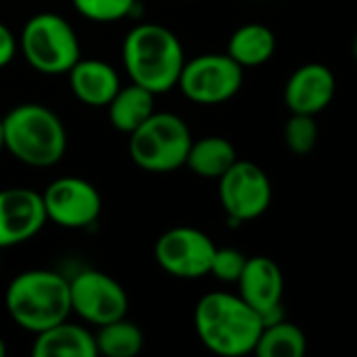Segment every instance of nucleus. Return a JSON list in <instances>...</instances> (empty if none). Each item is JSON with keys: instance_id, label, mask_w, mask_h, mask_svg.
I'll return each mask as SVG.
<instances>
[{"instance_id": "nucleus-8", "label": "nucleus", "mask_w": 357, "mask_h": 357, "mask_svg": "<svg viewBox=\"0 0 357 357\" xmlns=\"http://www.w3.org/2000/svg\"><path fill=\"white\" fill-rule=\"evenodd\" d=\"M219 200L231 223L255 221L271 204V181L267 172L248 160H236L219 178Z\"/></svg>"}, {"instance_id": "nucleus-27", "label": "nucleus", "mask_w": 357, "mask_h": 357, "mask_svg": "<svg viewBox=\"0 0 357 357\" xmlns=\"http://www.w3.org/2000/svg\"><path fill=\"white\" fill-rule=\"evenodd\" d=\"M5 149V132H3V118H0V153Z\"/></svg>"}, {"instance_id": "nucleus-1", "label": "nucleus", "mask_w": 357, "mask_h": 357, "mask_svg": "<svg viewBox=\"0 0 357 357\" xmlns=\"http://www.w3.org/2000/svg\"><path fill=\"white\" fill-rule=\"evenodd\" d=\"M200 342L219 357L250 355L261 330V315L240 296L223 290L204 294L194 311Z\"/></svg>"}, {"instance_id": "nucleus-4", "label": "nucleus", "mask_w": 357, "mask_h": 357, "mask_svg": "<svg viewBox=\"0 0 357 357\" xmlns=\"http://www.w3.org/2000/svg\"><path fill=\"white\" fill-rule=\"evenodd\" d=\"M5 149L26 166H55L68 149L61 118L43 103H22L3 118Z\"/></svg>"}, {"instance_id": "nucleus-14", "label": "nucleus", "mask_w": 357, "mask_h": 357, "mask_svg": "<svg viewBox=\"0 0 357 357\" xmlns=\"http://www.w3.org/2000/svg\"><path fill=\"white\" fill-rule=\"evenodd\" d=\"M336 95V76L326 63H305L296 68L284 86V103L290 114L317 116Z\"/></svg>"}, {"instance_id": "nucleus-9", "label": "nucleus", "mask_w": 357, "mask_h": 357, "mask_svg": "<svg viewBox=\"0 0 357 357\" xmlns=\"http://www.w3.org/2000/svg\"><path fill=\"white\" fill-rule=\"evenodd\" d=\"M217 252V244L198 227H172L164 231L155 246L153 257L158 265L174 278L196 280L211 273L213 257Z\"/></svg>"}, {"instance_id": "nucleus-6", "label": "nucleus", "mask_w": 357, "mask_h": 357, "mask_svg": "<svg viewBox=\"0 0 357 357\" xmlns=\"http://www.w3.org/2000/svg\"><path fill=\"white\" fill-rule=\"evenodd\" d=\"M20 49L30 68L45 76H63L80 59L76 30L57 13L32 15L22 30Z\"/></svg>"}, {"instance_id": "nucleus-28", "label": "nucleus", "mask_w": 357, "mask_h": 357, "mask_svg": "<svg viewBox=\"0 0 357 357\" xmlns=\"http://www.w3.org/2000/svg\"><path fill=\"white\" fill-rule=\"evenodd\" d=\"M0 357H7V342L3 336H0Z\"/></svg>"}, {"instance_id": "nucleus-2", "label": "nucleus", "mask_w": 357, "mask_h": 357, "mask_svg": "<svg viewBox=\"0 0 357 357\" xmlns=\"http://www.w3.org/2000/svg\"><path fill=\"white\" fill-rule=\"evenodd\" d=\"M122 63L132 84L153 95L176 89L185 63V51L178 36L160 24H137L122 43Z\"/></svg>"}, {"instance_id": "nucleus-17", "label": "nucleus", "mask_w": 357, "mask_h": 357, "mask_svg": "<svg viewBox=\"0 0 357 357\" xmlns=\"http://www.w3.org/2000/svg\"><path fill=\"white\" fill-rule=\"evenodd\" d=\"M278 40L265 24H244L227 40V55L242 68H259L275 53Z\"/></svg>"}, {"instance_id": "nucleus-24", "label": "nucleus", "mask_w": 357, "mask_h": 357, "mask_svg": "<svg viewBox=\"0 0 357 357\" xmlns=\"http://www.w3.org/2000/svg\"><path fill=\"white\" fill-rule=\"evenodd\" d=\"M246 255L238 248H219L213 257V265H211V275H215L217 280L225 282V284H236L244 271L246 265Z\"/></svg>"}, {"instance_id": "nucleus-5", "label": "nucleus", "mask_w": 357, "mask_h": 357, "mask_svg": "<svg viewBox=\"0 0 357 357\" xmlns=\"http://www.w3.org/2000/svg\"><path fill=\"white\" fill-rule=\"evenodd\" d=\"M192 141V130L181 116L153 112L128 135V155L141 170L166 174L185 166Z\"/></svg>"}, {"instance_id": "nucleus-12", "label": "nucleus", "mask_w": 357, "mask_h": 357, "mask_svg": "<svg viewBox=\"0 0 357 357\" xmlns=\"http://www.w3.org/2000/svg\"><path fill=\"white\" fill-rule=\"evenodd\" d=\"M238 294L261 315L263 326H271L284 317V273L269 257H248L240 275Z\"/></svg>"}, {"instance_id": "nucleus-25", "label": "nucleus", "mask_w": 357, "mask_h": 357, "mask_svg": "<svg viewBox=\"0 0 357 357\" xmlns=\"http://www.w3.org/2000/svg\"><path fill=\"white\" fill-rule=\"evenodd\" d=\"M17 49H20L17 36L11 32L9 26H5L3 22H0V70L7 68L15 59Z\"/></svg>"}, {"instance_id": "nucleus-11", "label": "nucleus", "mask_w": 357, "mask_h": 357, "mask_svg": "<svg viewBox=\"0 0 357 357\" xmlns=\"http://www.w3.org/2000/svg\"><path fill=\"white\" fill-rule=\"evenodd\" d=\"M47 221L66 229H84L97 223L103 200L99 190L82 176H59L43 192Z\"/></svg>"}, {"instance_id": "nucleus-16", "label": "nucleus", "mask_w": 357, "mask_h": 357, "mask_svg": "<svg viewBox=\"0 0 357 357\" xmlns=\"http://www.w3.org/2000/svg\"><path fill=\"white\" fill-rule=\"evenodd\" d=\"M30 357H99V351L93 332L66 319L36 334Z\"/></svg>"}, {"instance_id": "nucleus-19", "label": "nucleus", "mask_w": 357, "mask_h": 357, "mask_svg": "<svg viewBox=\"0 0 357 357\" xmlns=\"http://www.w3.org/2000/svg\"><path fill=\"white\" fill-rule=\"evenodd\" d=\"M238 160L236 147L229 139L219 135H208L192 141L185 166L202 178H219Z\"/></svg>"}, {"instance_id": "nucleus-18", "label": "nucleus", "mask_w": 357, "mask_h": 357, "mask_svg": "<svg viewBox=\"0 0 357 357\" xmlns=\"http://www.w3.org/2000/svg\"><path fill=\"white\" fill-rule=\"evenodd\" d=\"M153 99L155 95L139 84L130 82L128 86H120V91L107 103V116L112 126L120 132L130 135L155 112Z\"/></svg>"}, {"instance_id": "nucleus-13", "label": "nucleus", "mask_w": 357, "mask_h": 357, "mask_svg": "<svg viewBox=\"0 0 357 357\" xmlns=\"http://www.w3.org/2000/svg\"><path fill=\"white\" fill-rule=\"evenodd\" d=\"M47 223L43 194L30 188L0 190V248L24 244Z\"/></svg>"}, {"instance_id": "nucleus-10", "label": "nucleus", "mask_w": 357, "mask_h": 357, "mask_svg": "<svg viewBox=\"0 0 357 357\" xmlns=\"http://www.w3.org/2000/svg\"><path fill=\"white\" fill-rule=\"evenodd\" d=\"M72 313L93 326H105L128 313V296L118 280L99 271L82 269L70 280Z\"/></svg>"}, {"instance_id": "nucleus-7", "label": "nucleus", "mask_w": 357, "mask_h": 357, "mask_svg": "<svg viewBox=\"0 0 357 357\" xmlns=\"http://www.w3.org/2000/svg\"><path fill=\"white\" fill-rule=\"evenodd\" d=\"M244 84V70L227 53H204L185 59L176 89L196 105H221Z\"/></svg>"}, {"instance_id": "nucleus-26", "label": "nucleus", "mask_w": 357, "mask_h": 357, "mask_svg": "<svg viewBox=\"0 0 357 357\" xmlns=\"http://www.w3.org/2000/svg\"><path fill=\"white\" fill-rule=\"evenodd\" d=\"M351 55H353V59L357 61V32H355V36H353V43H351Z\"/></svg>"}, {"instance_id": "nucleus-23", "label": "nucleus", "mask_w": 357, "mask_h": 357, "mask_svg": "<svg viewBox=\"0 0 357 357\" xmlns=\"http://www.w3.org/2000/svg\"><path fill=\"white\" fill-rule=\"evenodd\" d=\"M317 137H319V128H317L315 116L290 114L284 126V141H286V147L294 155L311 153L317 143Z\"/></svg>"}, {"instance_id": "nucleus-3", "label": "nucleus", "mask_w": 357, "mask_h": 357, "mask_svg": "<svg viewBox=\"0 0 357 357\" xmlns=\"http://www.w3.org/2000/svg\"><path fill=\"white\" fill-rule=\"evenodd\" d=\"M5 305L17 326L32 334L45 332L72 313L70 280L51 269H28L7 286Z\"/></svg>"}, {"instance_id": "nucleus-22", "label": "nucleus", "mask_w": 357, "mask_h": 357, "mask_svg": "<svg viewBox=\"0 0 357 357\" xmlns=\"http://www.w3.org/2000/svg\"><path fill=\"white\" fill-rule=\"evenodd\" d=\"M78 15L93 24H116L135 13L139 0H72Z\"/></svg>"}, {"instance_id": "nucleus-20", "label": "nucleus", "mask_w": 357, "mask_h": 357, "mask_svg": "<svg viewBox=\"0 0 357 357\" xmlns=\"http://www.w3.org/2000/svg\"><path fill=\"white\" fill-rule=\"evenodd\" d=\"M255 357H305L307 338L305 332L292 321H275L263 326L261 336L252 349Z\"/></svg>"}, {"instance_id": "nucleus-21", "label": "nucleus", "mask_w": 357, "mask_h": 357, "mask_svg": "<svg viewBox=\"0 0 357 357\" xmlns=\"http://www.w3.org/2000/svg\"><path fill=\"white\" fill-rule=\"evenodd\" d=\"M99 357H137L145 344L143 332L126 317L99 326L95 334Z\"/></svg>"}, {"instance_id": "nucleus-15", "label": "nucleus", "mask_w": 357, "mask_h": 357, "mask_svg": "<svg viewBox=\"0 0 357 357\" xmlns=\"http://www.w3.org/2000/svg\"><path fill=\"white\" fill-rule=\"evenodd\" d=\"M68 78L74 97L89 107H107L122 86L118 70L103 59L80 57L68 72Z\"/></svg>"}]
</instances>
